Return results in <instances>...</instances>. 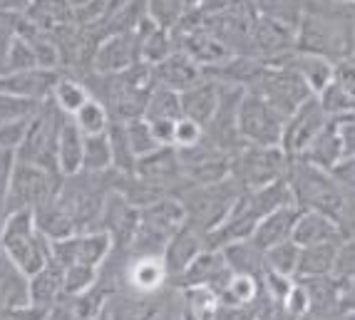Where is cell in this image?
Instances as JSON below:
<instances>
[{"instance_id":"obj_1","label":"cell","mask_w":355,"mask_h":320,"mask_svg":"<svg viewBox=\"0 0 355 320\" xmlns=\"http://www.w3.org/2000/svg\"><path fill=\"white\" fill-rule=\"evenodd\" d=\"M286 184L293 196V204L303 211L326 213L338 224H343L345 208H348V194L338 184L336 177L326 169L308 164L303 159H291L286 172Z\"/></svg>"},{"instance_id":"obj_2","label":"cell","mask_w":355,"mask_h":320,"mask_svg":"<svg viewBox=\"0 0 355 320\" xmlns=\"http://www.w3.org/2000/svg\"><path fill=\"white\" fill-rule=\"evenodd\" d=\"M0 254L30 278L53 261V241L37 229L35 213L15 211L0 226Z\"/></svg>"},{"instance_id":"obj_3","label":"cell","mask_w":355,"mask_h":320,"mask_svg":"<svg viewBox=\"0 0 355 320\" xmlns=\"http://www.w3.org/2000/svg\"><path fill=\"white\" fill-rule=\"evenodd\" d=\"M241 191L243 189L234 177H226L214 184H194V181L182 179L174 186L172 196H177L179 204L184 206L187 224L199 229L202 233H211L231 211Z\"/></svg>"},{"instance_id":"obj_4","label":"cell","mask_w":355,"mask_h":320,"mask_svg":"<svg viewBox=\"0 0 355 320\" xmlns=\"http://www.w3.org/2000/svg\"><path fill=\"white\" fill-rule=\"evenodd\" d=\"M67 114H62L50 100L40 102L35 112L30 114L28 125H25L23 139H20L15 157L25 164H35L50 172L58 169V136L60 130L65 125Z\"/></svg>"},{"instance_id":"obj_5","label":"cell","mask_w":355,"mask_h":320,"mask_svg":"<svg viewBox=\"0 0 355 320\" xmlns=\"http://www.w3.org/2000/svg\"><path fill=\"white\" fill-rule=\"evenodd\" d=\"M246 89L256 92L284 122L296 112L308 97L313 95V92L308 89V85L303 82L301 75H298L293 67L284 65V62L261 65V70L256 72L254 82Z\"/></svg>"},{"instance_id":"obj_6","label":"cell","mask_w":355,"mask_h":320,"mask_svg":"<svg viewBox=\"0 0 355 320\" xmlns=\"http://www.w3.org/2000/svg\"><path fill=\"white\" fill-rule=\"evenodd\" d=\"M288 157L281 147H259V144H239L231 154V177L241 189H259L279 181L288 172Z\"/></svg>"},{"instance_id":"obj_7","label":"cell","mask_w":355,"mask_h":320,"mask_svg":"<svg viewBox=\"0 0 355 320\" xmlns=\"http://www.w3.org/2000/svg\"><path fill=\"white\" fill-rule=\"evenodd\" d=\"M60 186H62V174L60 172H50V169L25 164V161H15L10 189H8V216L15 211L35 213L40 206L53 202Z\"/></svg>"},{"instance_id":"obj_8","label":"cell","mask_w":355,"mask_h":320,"mask_svg":"<svg viewBox=\"0 0 355 320\" xmlns=\"http://www.w3.org/2000/svg\"><path fill=\"white\" fill-rule=\"evenodd\" d=\"M236 130L243 144H259V147H281V132L284 119L273 112L256 92L243 89L236 112Z\"/></svg>"},{"instance_id":"obj_9","label":"cell","mask_w":355,"mask_h":320,"mask_svg":"<svg viewBox=\"0 0 355 320\" xmlns=\"http://www.w3.org/2000/svg\"><path fill=\"white\" fill-rule=\"evenodd\" d=\"M296 48L298 53L333 60L348 53V42L338 20L318 15V12H306L301 23L296 25Z\"/></svg>"},{"instance_id":"obj_10","label":"cell","mask_w":355,"mask_h":320,"mask_svg":"<svg viewBox=\"0 0 355 320\" xmlns=\"http://www.w3.org/2000/svg\"><path fill=\"white\" fill-rule=\"evenodd\" d=\"M328 114L320 105V100L315 95H311L296 112L291 114L284 122V132H281V149L288 159H296L306 152L313 139L326 130Z\"/></svg>"},{"instance_id":"obj_11","label":"cell","mask_w":355,"mask_h":320,"mask_svg":"<svg viewBox=\"0 0 355 320\" xmlns=\"http://www.w3.org/2000/svg\"><path fill=\"white\" fill-rule=\"evenodd\" d=\"M139 229V208L132 206L119 191H110L102 204L97 231H105L112 241V254H127Z\"/></svg>"},{"instance_id":"obj_12","label":"cell","mask_w":355,"mask_h":320,"mask_svg":"<svg viewBox=\"0 0 355 320\" xmlns=\"http://www.w3.org/2000/svg\"><path fill=\"white\" fill-rule=\"evenodd\" d=\"M110 254H112V241L105 231H97V229L53 241V261H58L60 266L85 263V266L102 268Z\"/></svg>"},{"instance_id":"obj_13","label":"cell","mask_w":355,"mask_h":320,"mask_svg":"<svg viewBox=\"0 0 355 320\" xmlns=\"http://www.w3.org/2000/svg\"><path fill=\"white\" fill-rule=\"evenodd\" d=\"M142 62L139 60V35L137 33H112L100 40L92 57V72L114 75L127 67Z\"/></svg>"},{"instance_id":"obj_14","label":"cell","mask_w":355,"mask_h":320,"mask_svg":"<svg viewBox=\"0 0 355 320\" xmlns=\"http://www.w3.org/2000/svg\"><path fill=\"white\" fill-rule=\"evenodd\" d=\"M231 276H234V273H231V268L226 266L221 251L204 249L189 266L184 268L182 276L174 278V283H177L179 291H184V288H194V285H204V288H211V291L219 296L221 288L231 281Z\"/></svg>"},{"instance_id":"obj_15","label":"cell","mask_w":355,"mask_h":320,"mask_svg":"<svg viewBox=\"0 0 355 320\" xmlns=\"http://www.w3.org/2000/svg\"><path fill=\"white\" fill-rule=\"evenodd\" d=\"M62 72L55 70H20V72H0V95H10L18 100L40 102L50 100L55 89V82L60 80Z\"/></svg>"},{"instance_id":"obj_16","label":"cell","mask_w":355,"mask_h":320,"mask_svg":"<svg viewBox=\"0 0 355 320\" xmlns=\"http://www.w3.org/2000/svg\"><path fill=\"white\" fill-rule=\"evenodd\" d=\"M135 177H139L147 184L157 186L159 191L172 196L174 186L182 181V159L177 147H159L152 154L137 159Z\"/></svg>"},{"instance_id":"obj_17","label":"cell","mask_w":355,"mask_h":320,"mask_svg":"<svg viewBox=\"0 0 355 320\" xmlns=\"http://www.w3.org/2000/svg\"><path fill=\"white\" fill-rule=\"evenodd\" d=\"M207 249V233H202L194 226L184 224L162 251V263H164L166 281H174L177 276H182L184 268L194 261L196 256Z\"/></svg>"},{"instance_id":"obj_18","label":"cell","mask_w":355,"mask_h":320,"mask_svg":"<svg viewBox=\"0 0 355 320\" xmlns=\"http://www.w3.org/2000/svg\"><path fill=\"white\" fill-rule=\"evenodd\" d=\"M152 70L157 87H166L172 89V92H179V95L207 80L204 67L199 62H194L187 53H182V50H177L166 60H162L159 65H154Z\"/></svg>"},{"instance_id":"obj_19","label":"cell","mask_w":355,"mask_h":320,"mask_svg":"<svg viewBox=\"0 0 355 320\" xmlns=\"http://www.w3.org/2000/svg\"><path fill=\"white\" fill-rule=\"evenodd\" d=\"M326 109L328 117H343L355 114V65L353 62H340L333 70L331 82L323 87L320 95H315Z\"/></svg>"},{"instance_id":"obj_20","label":"cell","mask_w":355,"mask_h":320,"mask_svg":"<svg viewBox=\"0 0 355 320\" xmlns=\"http://www.w3.org/2000/svg\"><path fill=\"white\" fill-rule=\"evenodd\" d=\"M179 100H182V117L189 119V122H196L202 130H207L216 109H219L221 87L216 82H211V80H204V82L182 92Z\"/></svg>"},{"instance_id":"obj_21","label":"cell","mask_w":355,"mask_h":320,"mask_svg":"<svg viewBox=\"0 0 355 320\" xmlns=\"http://www.w3.org/2000/svg\"><path fill=\"white\" fill-rule=\"evenodd\" d=\"M298 213H301V208H298L296 204H286V206L273 208V211L266 213V216L259 221V226H256L254 236H251L254 243L259 249L266 251V249H271V246H276V243L288 241V238L293 236V229H296Z\"/></svg>"},{"instance_id":"obj_22","label":"cell","mask_w":355,"mask_h":320,"mask_svg":"<svg viewBox=\"0 0 355 320\" xmlns=\"http://www.w3.org/2000/svg\"><path fill=\"white\" fill-rule=\"evenodd\" d=\"M345 157H348V152H345L343 136H340V132H338L336 122L328 119L326 130L320 132V134L313 139V144H311L301 157H296V159H303V161H308V164L318 166V169L333 172Z\"/></svg>"},{"instance_id":"obj_23","label":"cell","mask_w":355,"mask_h":320,"mask_svg":"<svg viewBox=\"0 0 355 320\" xmlns=\"http://www.w3.org/2000/svg\"><path fill=\"white\" fill-rule=\"evenodd\" d=\"M125 281L132 293H144V296L157 293L166 283L164 263H162L159 256H130Z\"/></svg>"},{"instance_id":"obj_24","label":"cell","mask_w":355,"mask_h":320,"mask_svg":"<svg viewBox=\"0 0 355 320\" xmlns=\"http://www.w3.org/2000/svg\"><path fill=\"white\" fill-rule=\"evenodd\" d=\"M60 298H62V266L58 261H50L42 271L28 278V305L50 313Z\"/></svg>"},{"instance_id":"obj_25","label":"cell","mask_w":355,"mask_h":320,"mask_svg":"<svg viewBox=\"0 0 355 320\" xmlns=\"http://www.w3.org/2000/svg\"><path fill=\"white\" fill-rule=\"evenodd\" d=\"M340 236H343V229H340V224L336 219H331L326 213L303 211L301 208L291 241L298 243L303 249V246H313V243L323 241H340Z\"/></svg>"},{"instance_id":"obj_26","label":"cell","mask_w":355,"mask_h":320,"mask_svg":"<svg viewBox=\"0 0 355 320\" xmlns=\"http://www.w3.org/2000/svg\"><path fill=\"white\" fill-rule=\"evenodd\" d=\"M221 256H224L226 266L231 268L234 276H251V278L261 281V276L266 273V261H263V249H259L254 238H243V241H234L221 246Z\"/></svg>"},{"instance_id":"obj_27","label":"cell","mask_w":355,"mask_h":320,"mask_svg":"<svg viewBox=\"0 0 355 320\" xmlns=\"http://www.w3.org/2000/svg\"><path fill=\"white\" fill-rule=\"evenodd\" d=\"M338 246H340V241H323V243H313V246H303L296 268V278H323V276H333V268H336V258H338Z\"/></svg>"},{"instance_id":"obj_28","label":"cell","mask_w":355,"mask_h":320,"mask_svg":"<svg viewBox=\"0 0 355 320\" xmlns=\"http://www.w3.org/2000/svg\"><path fill=\"white\" fill-rule=\"evenodd\" d=\"M281 60H284V65L293 67V70L301 75L303 82L308 85V89H311L313 95L323 92V87L331 82L333 70H336V65H333L331 60L318 57V55H308V53H296ZM271 65H276V62H271Z\"/></svg>"},{"instance_id":"obj_29","label":"cell","mask_w":355,"mask_h":320,"mask_svg":"<svg viewBox=\"0 0 355 320\" xmlns=\"http://www.w3.org/2000/svg\"><path fill=\"white\" fill-rule=\"evenodd\" d=\"M83 147L85 134L77 130L72 117H67L58 136V169L62 177H72V174L83 172Z\"/></svg>"},{"instance_id":"obj_30","label":"cell","mask_w":355,"mask_h":320,"mask_svg":"<svg viewBox=\"0 0 355 320\" xmlns=\"http://www.w3.org/2000/svg\"><path fill=\"white\" fill-rule=\"evenodd\" d=\"M107 142H110V149H112V172L135 174L137 154L130 144V136H127L125 122H112V119H110V127H107Z\"/></svg>"},{"instance_id":"obj_31","label":"cell","mask_w":355,"mask_h":320,"mask_svg":"<svg viewBox=\"0 0 355 320\" xmlns=\"http://www.w3.org/2000/svg\"><path fill=\"white\" fill-rule=\"evenodd\" d=\"M87 100L89 92L85 87V82L80 78H70V75H60V80L55 82L53 95H50V102L62 114H67V117H72Z\"/></svg>"},{"instance_id":"obj_32","label":"cell","mask_w":355,"mask_h":320,"mask_svg":"<svg viewBox=\"0 0 355 320\" xmlns=\"http://www.w3.org/2000/svg\"><path fill=\"white\" fill-rule=\"evenodd\" d=\"M142 119H147V122H162V119H164V122H179V119H182V100H179V92H172V89L157 87V85H154Z\"/></svg>"},{"instance_id":"obj_33","label":"cell","mask_w":355,"mask_h":320,"mask_svg":"<svg viewBox=\"0 0 355 320\" xmlns=\"http://www.w3.org/2000/svg\"><path fill=\"white\" fill-rule=\"evenodd\" d=\"M298 258H301V246L288 241H281L271 249L263 251V261H266V271L281 273V276H288V278H296V268Z\"/></svg>"},{"instance_id":"obj_34","label":"cell","mask_w":355,"mask_h":320,"mask_svg":"<svg viewBox=\"0 0 355 320\" xmlns=\"http://www.w3.org/2000/svg\"><path fill=\"white\" fill-rule=\"evenodd\" d=\"M100 281V268L85 266V263H72V266H62V296L75 298L83 293L92 291Z\"/></svg>"},{"instance_id":"obj_35","label":"cell","mask_w":355,"mask_h":320,"mask_svg":"<svg viewBox=\"0 0 355 320\" xmlns=\"http://www.w3.org/2000/svg\"><path fill=\"white\" fill-rule=\"evenodd\" d=\"M112 169V149L107 142V132L105 134L95 136H85V147H83V172L89 174H105Z\"/></svg>"},{"instance_id":"obj_36","label":"cell","mask_w":355,"mask_h":320,"mask_svg":"<svg viewBox=\"0 0 355 320\" xmlns=\"http://www.w3.org/2000/svg\"><path fill=\"white\" fill-rule=\"evenodd\" d=\"M261 298V281L251 276H231L229 283L221 288V305H251Z\"/></svg>"},{"instance_id":"obj_37","label":"cell","mask_w":355,"mask_h":320,"mask_svg":"<svg viewBox=\"0 0 355 320\" xmlns=\"http://www.w3.org/2000/svg\"><path fill=\"white\" fill-rule=\"evenodd\" d=\"M72 122L77 125V130L83 132L85 136H95L105 134L107 127H110V114H107L105 105L89 97L75 114H72Z\"/></svg>"},{"instance_id":"obj_38","label":"cell","mask_w":355,"mask_h":320,"mask_svg":"<svg viewBox=\"0 0 355 320\" xmlns=\"http://www.w3.org/2000/svg\"><path fill=\"white\" fill-rule=\"evenodd\" d=\"M182 303L184 308L189 310L191 315H196L199 320H214L216 318V310H219V296L211 291V288H204V285H194V288H184Z\"/></svg>"},{"instance_id":"obj_39","label":"cell","mask_w":355,"mask_h":320,"mask_svg":"<svg viewBox=\"0 0 355 320\" xmlns=\"http://www.w3.org/2000/svg\"><path fill=\"white\" fill-rule=\"evenodd\" d=\"M37 67V57L30 48V42L23 35H15L10 42V48L6 53L3 60V67L0 72H20V70H35Z\"/></svg>"},{"instance_id":"obj_40","label":"cell","mask_w":355,"mask_h":320,"mask_svg":"<svg viewBox=\"0 0 355 320\" xmlns=\"http://www.w3.org/2000/svg\"><path fill=\"white\" fill-rule=\"evenodd\" d=\"M147 8L154 25L172 30L187 12V0H147Z\"/></svg>"},{"instance_id":"obj_41","label":"cell","mask_w":355,"mask_h":320,"mask_svg":"<svg viewBox=\"0 0 355 320\" xmlns=\"http://www.w3.org/2000/svg\"><path fill=\"white\" fill-rule=\"evenodd\" d=\"M127 127V136H130V144L135 149L137 159H142V157L152 154L157 149L162 147L157 142V136L152 134V127L147 125V119H135V122H125Z\"/></svg>"},{"instance_id":"obj_42","label":"cell","mask_w":355,"mask_h":320,"mask_svg":"<svg viewBox=\"0 0 355 320\" xmlns=\"http://www.w3.org/2000/svg\"><path fill=\"white\" fill-rule=\"evenodd\" d=\"M15 161H18L15 149H0V226L8 216V189H10Z\"/></svg>"},{"instance_id":"obj_43","label":"cell","mask_w":355,"mask_h":320,"mask_svg":"<svg viewBox=\"0 0 355 320\" xmlns=\"http://www.w3.org/2000/svg\"><path fill=\"white\" fill-rule=\"evenodd\" d=\"M281 305H284V310L288 313L291 320H301L303 315L311 313V298H308L306 285H303L301 281H296V283L291 285L288 296L284 298Z\"/></svg>"},{"instance_id":"obj_44","label":"cell","mask_w":355,"mask_h":320,"mask_svg":"<svg viewBox=\"0 0 355 320\" xmlns=\"http://www.w3.org/2000/svg\"><path fill=\"white\" fill-rule=\"evenodd\" d=\"M333 273H336L340 281H355V238L340 241Z\"/></svg>"},{"instance_id":"obj_45","label":"cell","mask_w":355,"mask_h":320,"mask_svg":"<svg viewBox=\"0 0 355 320\" xmlns=\"http://www.w3.org/2000/svg\"><path fill=\"white\" fill-rule=\"evenodd\" d=\"M204 130L196 122H189V119H179L177 127H174V142L172 147L177 149H187V147H194L196 142H202Z\"/></svg>"},{"instance_id":"obj_46","label":"cell","mask_w":355,"mask_h":320,"mask_svg":"<svg viewBox=\"0 0 355 320\" xmlns=\"http://www.w3.org/2000/svg\"><path fill=\"white\" fill-rule=\"evenodd\" d=\"M30 0H0V15H23Z\"/></svg>"},{"instance_id":"obj_47","label":"cell","mask_w":355,"mask_h":320,"mask_svg":"<svg viewBox=\"0 0 355 320\" xmlns=\"http://www.w3.org/2000/svg\"><path fill=\"white\" fill-rule=\"evenodd\" d=\"M87 3H92V0H67V6L72 8V12L75 10H80V8H85Z\"/></svg>"},{"instance_id":"obj_48","label":"cell","mask_w":355,"mask_h":320,"mask_svg":"<svg viewBox=\"0 0 355 320\" xmlns=\"http://www.w3.org/2000/svg\"><path fill=\"white\" fill-rule=\"evenodd\" d=\"M182 320H199V318H196V315H191L189 310L184 308V303H182Z\"/></svg>"},{"instance_id":"obj_49","label":"cell","mask_w":355,"mask_h":320,"mask_svg":"<svg viewBox=\"0 0 355 320\" xmlns=\"http://www.w3.org/2000/svg\"><path fill=\"white\" fill-rule=\"evenodd\" d=\"M0 320H15V318H12V315L8 313V310H0Z\"/></svg>"}]
</instances>
